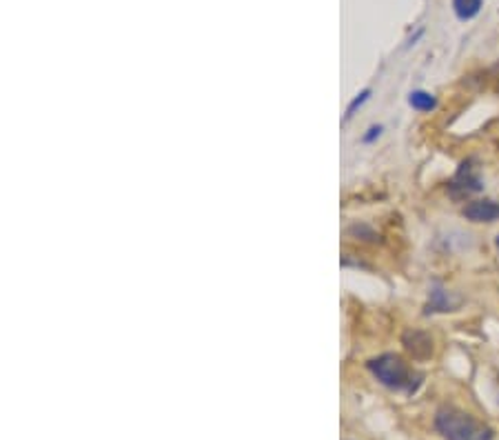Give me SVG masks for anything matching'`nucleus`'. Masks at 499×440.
<instances>
[{"mask_svg":"<svg viewBox=\"0 0 499 440\" xmlns=\"http://www.w3.org/2000/svg\"><path fill=\"white\" fill-rule=\"evenodd\" d=\"M368 96H371V89H364L362 94H358V98H355V101L349 105V110H346V120H349L350 116H353L355 111H358V107H362L364 102L368 101Z\"/></svg>","mask_w":499,"mask_h":440,"instance_id":"nucleus-9","label":"nucleus"},{"mask_svg":"<svg viewBox=\"0 0 499 440\" xmlns=\"http://www.w3.org/2000/svg\"><path fill=\"white\" fill-rule=\"evenodd\" d=\"M484 190V181L479 176V169L475 167L473 160H464L457 169V174L453 176V181L448 183V194L455 200H464L469 196L479 194Z\"/></svg>","mask_w":499,"mask_h":440,"instance_id":"nucleus-3","label":"nucleus"},{"mask_svg":"<svg viewBox=\"0 0 499 440\" xmlns=\"http://www.w3.org/2000/svg\"><path fill=\"white\" fill-rule=\"evenodd\" d=\"M380 134H382V127H380V125H377V127H371V129H368V134L362 138V141H364V143H371V141H375V138L380 136Z\"/></svg>","mask_w":499,"mask_h":440,"instance_id":"nucleus-10","label":"nucleus"},{"mask_svg":"<svg viewBox=\"0 0 499 440\" xmlns=\"http://www.w3.org/2000/svg\"><path fill=\"white\" fill-rule=\"evenodd\" d=\"M466 220L471 223H495L499 218V203L495 200H471L464 209H462Z\"/></svg>","mask_w":499,"mask_h":440,"instance_id":"nucleus-4","label":"nucleus"},{"mask_svg":"<svg viewBox=\"0 0 499 440\" xmlns=\"http://www.w3.org/2000/svg\"><path fill=\"white\" fill-rule=\"evenodd\" d=\"M453 9H455L460 20H471L482 9V0H453Z\"/></svg>","mask_w":499,"mask_h":440,"instance_id":"nucleus-6","label":"nucleus"},{"mask_svg":"<svg viewBox=\"0 0 499 440\" xmlns=\"http://www.w3.org/2000/svg\"><path fill=\"white\" fill-rule=\"evenodd\" d=\"M408 102H411L413 110L417 111H433L435 107H438V101H435L433 94L429 92H413L411 96H408Z\"/></svg>","mask_w":499,"mask_h":440,"instance_id":"nucleus-7","label":"nucleus"},{"mask_svg":"<svg viewBox=\"0 0 499 440\" xmlns=\"http://www.w3.org/2000/svg\"><path fill=\"white\" fill-rule=\"evenodd\" d=\"M435 429L442 434L444 440H493L495 432L487 423L475 419L464 410L453 405L439 407L435 414Z\"/></svg>","mask_w":499,"mask_h":440,"instance_id":"nucleus-1","label":"nucleus"},{"mask_svg":"<svg viewBox=\"0 0 499 440\" xmlns=\"http://www.w3.org/2000/svg\"><path fill=\"white\" fill-rule=\"evenodd\" d=\"M495 245H497V251H499V236H497V240H495Z\"/></svg>","mask_w":499,"mask_h":440,"instance_id":"nucleus-11","label":"nucleus"},{"mask_svg":"<svg viewBox=\"0 0 499 440\" xmlns=\"http://www.w3.org/2000/svg\"><path fill=\"white\" fill-rule=\"evenodd\" d=\"M368 370L384 387L393 389V392H404L408 396L415 394L422 385V376L413 371L398 354H384V356L373 358L368 363Z\"/></svg>","mask_w":499,"mask_h":440,"instance_id":"nucleus-2","label":"nucleus"},{"mask_svg":"<svg viewBox=\"0 0 499 440\" xmlns=\"http://www.w3.org/2000/svg\"><path fill=\"white\" fill-rule=\"evenodd\" d=\"M451 309V300L444 289H433L431 291V303L429 312H448Z\"/></svg>","mask_w":499,"mask_h":440,"instance_id":"nucleus-8","label":"nucleus"},{"mask_svg":"<svg viewBox=\"0 0 499 440\" xmlns=\"http://www.w3.org/2000/svg\"><path fill=\"white\" fill-rule=\"evenodd\" d=\"M404 345L415 358H429L433 354V340L426 334H422V331H408L404 336Z\"/></svg>","mask_w":499,"mask_h":440,"instance_id":"nucleus-5","label":"nucleus"}]
</instances>
